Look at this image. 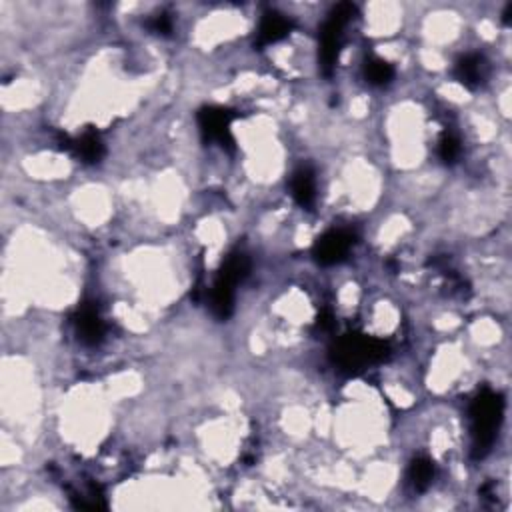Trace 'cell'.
<instances>
[{"label": "cell", "mask_w": 512, "mask_h": 512, "mask_svg": "<svg viewBox=\"0 0 512 512\" xmlns=\"http://www.w3.org/2000/svg\"><path fill=\"white\" fill-rule=\"evenodd\" d=\"M472 418V436H475V456H484L489 453L494 432L499 430L502 418V398L494 393H482L470 408Z\"/></svg>", "instance_id": "cell-1"}, {"label": "cell", "mask_w": 512, "mask_h": 512, "mask_svg": "<svg viewBox=\"0 0 512 512\" xmlns=\"http://www.w3.org/2000/svg\"><path fill=\"white\" fill-rule=\"evenodd\" d=\"M348 249H350V234H346L343 230H338V232L334 230L318 240L314 254L322 264H333V262L340 261L348 252Z\"/></svg>", "instance_id": "cell-2"}, {"label": "cell", "mask_w": 512, "mask_h": 512, "mask_svg": "<svg viewBox=\"0 0 512 512\" xmlns=\"http://www.w3.org/2000/svg\"><path fill=\"white\" fill-rule=\"evenodd\" d=\"M458 78L466 86L477 88L478 84L482 83V78H484V64H482V59L477 56V54H470V56L460 60V64H458Z\"/></svg>", "instance_id": "cell-3"}, {"label": "cell", "mask_w": 512, "mask_h": 512, "mask_svg": "<svg viewBox=\"0 0 512 512\" xmlns=\"http://www.w3.org/2000/svg\"><path fill=\"white\" fill-rule=\"evenodd\" d=\"M78 333L86 343H96L102 336V321L93 309H86L78 316Z\"/></svg>", "instance_id": "cell-4"}, {"label": "cell", "mask_w": 512, "mask_h": 512, "mask_svg": "<svg viewBox=\"0 0 512 512\" xmlns=\"http://www.w3.org/2000/svg\"><path fill=\"white\" fill-rule=\"evenodd\" d=\"M292 194L302 206H309L314 201V179H312L309 170H300L298 174H294Z\"/></svg>", "instance_id": "cell-5"}, {"label": "cell", "mask_w": 512, "mask_h": 512, "mask_svg": "<svg viewBox=\"0 0 512 512\" xmlns=\"http://www.w3.org/2000/svg\"><path fill=\"white\" fill-rule=\"evenodd\" d=\"M288 32V23H286L282 16H276V14H270L266 16L261 24V38L262 42H276L278 38Z\"/></svg>", "instance_id": "cell-6"}, {"label": "cell", "mask_w": 512, "mask_h": 512, "mask_svg": "<svg viewBox=\"0 0 512 512\" xmlns=\"http://www.w3.org/2000/svg\"><path fill=\"white\" fill-rule=\"evenodd\" d=\"M410 482L415 484L417 490H424L430 484L432 480V475H434V468H432V463L427 460V458H418L412 463L410 466Z\"/></svg>", "instance_id": "cell-7"}, {"label": "cell", "mask_w": 512, "mask_h": 512, "mask_svg": "<svg viewBox=\"0 0 512 512\" xmlns=\"http://www.w3.org/2000/svg\"><path fill=\"white\" fill-rule=\"evenodd\" d=\"M74 146L78 150V156L84 158V160H88V162L98 160L100 155H102V144H100V141H98V136H96L95 132H86Z\"/></svg>", "instance_id": "cell-8"}, {"label": "cell", "mask_w": 512, "mask_h": 512, "mask_svg": "<svg viewBox=\"0 0 512 512\" xmlns=\"http://www.w3.org/2000/svg\"><path fill=\"white\" fill-rule=\"evenodd\" d=\"M367 78L374 84H384L393 78V69L388 62L381 59H372L367 64Z\"/></svg>", "instance_id": "cell-9"}, {"label": "cell", "mask_w": 512, "mask_h": 512, "mask_svg": "<svg viewBox=\"0 0 512 512\" xmlns=\"http://www.w3.org/2000/svg\"><path fill=\"white\" fill-rule=\"evenodd\" d=\"M458 155H460V143L454 138V136H444L442 138V143H441V156H442V160H446V162H453V160H456L458 158Z\"/></svg>", "instance_id": "cell-10"}]
</instances>
